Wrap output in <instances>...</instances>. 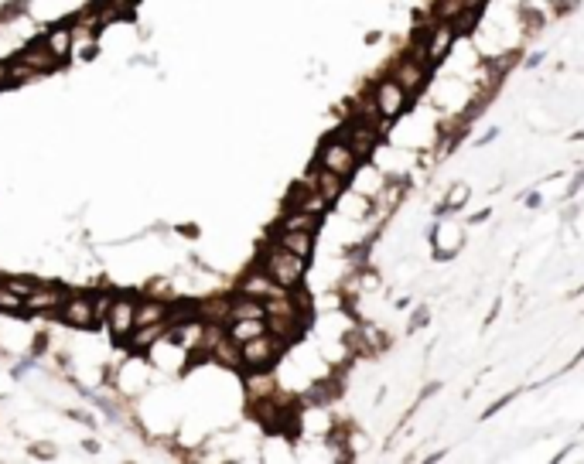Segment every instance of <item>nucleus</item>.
Listing matches in <instances>:
<instances>
[{
  "mask_svg": "<svg viewBox=\"0 0 584 464\" xmlns=\"http://www.w3.org/2000/svg\"><path fill=\"white\" fill-rule=\"evenodd\" d=\"M17 59H21V62H24V65H28V69H34L38 76H48V72H59L61 65H65V62H61V59H55V51H51V48H48L45 41H41V34H38V38H31L28 45L21 48V51H17Z\"/></svg>",
  "mask_w": 584,
  "mask_h": 464,
  "instance_id": "obj_8",
  "label": "nucleus"
},
{
  "mask_svg": "<svg viewBox=\"0 0 584 464\" xmlns=\"http://www.w3.org/2000/svg\"><path fill=\"white\" fill-rule=\"evenodd\" d=\"M291 345L284 338H277L274 331H263V335H257V338H249L243 341V372L249 369H274L277 365V358L284 355Z\"/></svg>",
  "mask_w": 584,
  "mask_h": 464,
  "instance_id": "obj_2",
  "label": "nucleus"
},
{
  "mask_svg": "<svg viewBox=\"0 0 584 464\" xmlns=\"http://www.w3.org/2000/svg\"><path fill=\"white\" fill-rule=\"evenodd\" d=\"M34 365H38V362H34V355H28L24 362H17L14 369H11V375H14V379H24V375H28V372L34 369Z\"/></svg>",
  "mask_w": 584,
  "mask_h": 464,
  "instance_id": "obj_21",
  "label": "nucleus"
},
{
  "mask_svg": "<svg viewBox=\"0 0 584 464\" xmlns=\"http://www.w3.org/2000/svg\"><path fill=\"white\" fill-rule=\"evenodd\" d=\"M239 294H249V297H260V301H267V297L280 294V287H277L274 280L263 273V266L257 263V270H249V273L239 280Z\"/></svg>",
  "mask_w": 584,
  "mask_h": 464,
  "instance_id": "obj_12",
  "label": "nucleus"
},
{
  "mask_svg": "<svg viewBox=\"0 0 584 464\" xmlns=\"http://www.w3.org/2000/svg\"><path fill=\"white\" fill-rule=\"evenodd\" d=\"M305 263H307L305 256H297V253H291V249L277 246V243H270V246L260 253L263 273L274 280L280 291H294V287L305 283Z\"/></svg>",
  "mask_w": 584,
  "mask_h": 464,
  "instance_id": "obj_1",
  "label": "nucleus"
},
{
  "mask_svg": "<svg viewBox=\"0 0 584 464\" xmlns=\"http://www.w3.org/2000/svg\"><path fill=\"white\" fill-rule=\"evenodd\" d=\"M455 28H451V21H441V24H434L427 34V45H424V59H427V65H437L441 59H445L447 51H451V45H455Z\"/></svg>",
  "mask_w": 584,
  "mask_h": 464,
  "instance_id": "obj_10",
  "label": "nucleus"
},
{
  "mask_svg": "<svg viewBox=\"0 0 584 464\" xmlns=\"http://www.w3.org/2000/svg\"><path fill=\"white\" fill-rule=\"evenodd\" d=\"M0 89H11V79H7V59L0 62Z\"/></svg>",
  "mask_w": 584,
  "mask_h": 464,
  "instance_id": "obj_23",
  "label": "nucleus"
},
{
  "mask_svg": "<svg viewBox=\"0 0 584 464\" xmlns=\"http://www.w3.org/2000/svg\"><path fill=\"white\" fill-rule=\"evenodd\" d=\"M465 4H472V7H482V4H485V0H465Z\"/></svg>",
  "mask_w": 584,
  "mask_h": 464,
  "instance_id": "obj_24",
  "label": "nucleus"
},
{
  "mask_svg": "<svg viewBox=\"0 0 584 464\" xmlns=\"http://www.w3.org/2000/svg\"><path fill=\"white\" fill-rule=\"evenodd\" d=\"M311 185L322 191L328 201H335L338 195H342V188H345V178H338V174H332V171H325L315 164V174H311Z\"/></svg>",
  "mask_w": 584,
  "mask_h": 464,
  "instance_id": "obj_17",
  "label": "nucleus"
},
{
  "mask_svg": "<svg viewBox=\"0 0 584 464\" xmlns=\"http://www.w3.org/2000/svg\"><path fill=\"white\" fill-rule=\"evenodd\" d=\"M0 314H14V318H24V314H28L24 297L17 294L14 287H7L4 280H0Z\"/></svg>",
  "mask_w": 584,
  "mask_h": 464,
  "instance_id": "obj_19",
  "label": "nucleus"
},
{
  "mask_svg": "<svg viewBox=\"0 0 584 464\" xmlns=\"http://www.w3.org/2000/svg\"><path fill=\"white\" fill-rule=\"evenodd\" d=\"M274 243L284 249H291L297 256H311V249H315V232H301V229H277L274 232Z\"/></svg>",
  "mask_w": 584,
  "mask_h": 464,
  "instance_id": "obj_13",
  "label": "nucleus"
},
{
  "mask_svg": "<svg viewBox=\"0 0 584 464\" xmlns=\"http://www.w3.org/2000/svg\"><path fill=\"white\" fill-rule=\"evenodd\" d=\"M113 335L117 341H123L134 328H137V297L130 294H117L113 304H109V314H107V325H103Z\"/></svg>",
  "mask_w": 584,
  "mask_h": 464,
  "instance_id": "obj_5",
  "label": "nucleus"
},
{
  "mask_svg": "<svg viewBox=\"0 0 584 464\" xmlns=\"http://www.w3.org/2000/svg\"><path fill=\"white\" fill-rule=\"evenodd\" d=\"M226 331H229V338L232 341H249V338H257V335H263V331H270L267 328V318H236V321H229L226 325Z\"/></svg>",
  "mask_w": 584,
  "mask_h": 464,
  "instance_id": "obj_16",
  "label": "nucleus"
},
{
  "mask_svg": "<svg viewBox=\"0 0 584 464\" xmlns=\"http://www.w3.org/2000/svg\"><path fill=\"white\" fill-rule=\"evenodd\" d=\"M65 294H69V291L59 287V283H45V280H38V283L31 287V294L24 297L28 314H59Z\"/></svg>",
  "mask_w": 584,
  "mask_h": 464,
  "instance_id": "obj_7",
  "label": "nucleus"
},
{
  "mask_svg": "<svg viewBox=\"0 0 584 464\" xmlns=\"http://www.w3.org/2000/svg\"><path fill=\"white\" fill-rule=\"evenodd\" d=\"M229 308H232V297H209V301L195 304V314L205 325H229Z\"/></svg>",
  "mask_w": 584,
  "mask_h": 464,
  "instance_id": "obj_15",
  "label": "nucleus"
},
{
  "mask_svg": "<svg viewBox=\"0 0 584 464\" xmlns=\"http://www.w3.org/2000/svg\"><path fill=\"white\" fill-rule=\"evenodd\" d=\"M171 304L157 297H137V328L140 325H168Z\"/></svg>",
  "mask_w": 584,
  "mask_h": 464,
  "instance_id": "obj_14",
  "label": "nucleus"
},
{
  "mask_svg": "<svg viewBox=\"0 0 584 464\" xmlns=\"http://www.w3.org/2000/svg\"><path fill=\"white\" fill-rule=\"evenodd\" d=\"M55 318L65 321L69 328H79V331H89V328L99 325L92 294H79V291H69V294H65V301H61V308H59Z\"/></svg>",
  "mask_w": 584,
  "mask_h": 464,
  "instance_id": "obj_4",
  "label": "nucleus"
},
{
  "mask_svg": "<svg viewBox=\"0 0 584 464\" xmlns=\"http://www.w3.org/2000/svg\"><path fill=\"white\" fill-rule=\"evenodd\" d=\"M41 41H45V45L55 51V59H61V62H69V59H72L76 34H72V24H69V21H61V24H51L48 31H41Z\"/></svg>",
  "mask_w": 584,
  "mask_h": 464,
  "instance_id": "obj_11",
  "label": "nucleus"
},
{
  "mask_svg": "<svg viewBox=\"0 0 584 464\" xmlns=\"http://www.w3.org/2000/svg\"><path fill=\"white\" fill-rule=\"evenodd\" d=\"M465 198H468V188L455 185V188H451V201H447V208H458V205H465Z\"/></svg>",
  "mask_w": 584,
  "mask_h": 464,
  "instance_id": "obj_22",
  "label": "nucleus"
},
{
  "mask_svg": "<svg viewBox=\"0 0 584 464\" xmlns=\"http://www.w3.org/2000/svg\"><path fill=\"white\" fill-rule=\"evenodd\" d=\"M318 168L332 171V174H338V178H345V181H349L355 171H359V154L349 147V140L328 137L322 143V151H318Z\"/></svg>",
  "mask_w": 584,
  "mask_h": 464,
  "instance_id": "obj_3",
  "label": "nucleus"
},
{
  "mask_svg": "<svg viewBox=\"0 0 584 464\" xmlns=\"http://www.w3.org/2000/svg\"><path fill=\"white\" fill-rule=\"evenodd\" d=\"M236 318H267V304H263L260 297H249V294L232 297L229 321H236Z\"/></svg>",
  "mask_w": 584,
  "mask_h": 464,
  "instance_id": "obj_18",
  "label": "nucleus"
},
{
  "mask_svg": "<svg viewBox=\"0 0 584 464\" xmlns=\"http://www.w3.org/2000/svg\"><path fill=\"white\" fill-rule=\"evenodd\" d=\"M342 140H349V147H352L355 154H359V161H366V157H372V151H376V143H380V130L376 126H369L362 123V120H349L345 123V130L338 133Z\"/></svg>",
  "mask_w": 584,
  "mask_h": 464,
  "instance_id": "obj_9",
  "label": "nucleus"
},
{
  "mask_svg": "<svg viewBox=\"0 0 584 464\" xmlns=\"http://www.w3.org/2000/svg\"><path fill=\"white\" fill-rule=\"evenodd\" d=\"M372 99H376V106L383 113V120H397V116H403V109L410 106V93L400 86L397 79H383V82L376 86Z\"/></svg>",
  "mask_w": 584,
  "mask_h": 464,
  "instance_id": "obj_6",
  "label": "nucleus"
},
{
  "mask_svg": "<svg viewBox=\"0 0 584 464\" xmlns=\"http://www.w3.org/2000/svg\"><path fill=\"white\" fill-rule=\"evenodd\" d=\"M4 283H7V287H14V291H17V294H21V297H28V294H31V287H34V283H38V280H21V277H4Z\"/></svg>",
  "mask_w": 584,
  "mask_h": 464,
  "instance_id": "obj_20",
  "label": "nucleus"
}]
</instances>
